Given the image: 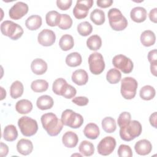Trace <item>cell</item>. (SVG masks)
<instances>
[{
	"instance_id": "obj_1",
	"label": "cell",
	"mask_w": 157,
	"mask_h": 157,
	"mask_svg": "<svg viewBox=\"0 0 157 157\" xmlns=\"http://www.w3.org/2000/svg\"><path fill=\"white\" fill-rule=\"evenodd\" d=\"M40 120L43 128L50 136H57L63 129V123L61 120L52 112L43 114Z\"/></svg>"
},
{
	"instance_id": "obj_2",
	"label": "cell",
	"mask_w": 157,
	"mask_h": 157,
	"mask_svg": "<svg viewBox=\"0 0 157 157\" xmlns=\"http://www.w3.org/2000/svg\"><path fill=\"white\" fill-rule=\"evenodd\" d=\"M142 131L140 123L137 120H131L130 123L123 128H120V136L124 141L129 142L139 136Z\"/></svg>"
},
{
	"instance_id": "obj_3",
	"label": "cell",
	"mask_w": 157,
	"mask_h": 157,
	"mask_svg": "<svg viewBox=\"0 0 157 157\" xmlns=\"http://www.w3.org/2000/svg\"><path fill=\"white\" fill-rule=\"evenodd\" d=\"M109 25L114 31L124 30L128 26V20L121 11L117 8L110 9L108 12Z\"/></svg>"
},
{
	"instance_id": "obj_4",
	"label": "cell",
	"mask_w": 157,
	"mask_h": 157,
	"mask_svg": "<svg viewBox=\"0 0 157 157\" xmlns=\"http://www.w3.org/2000/svg\"><path fill=\"white\" fill-rule=\"evenodd\" d=\"M1 31L4 36L9 37L12 40H17L23 34L22 27L12 21L6 20L1 24Z\"/></svg>"
},
{
	"instance_id": "obj_5",
	"label": "cell",
	"mask_w": 157,
	"mask_h": 157,
	"mask_svg": "<svg viewBox=\"0 0 157 157\" xmlns=\"http://www.w3.org/2000/svg\"><path fill=\"white\" fill-rule=\"evenodd\" d=\"M64 125L73 129L80 128L83 123V117L71 109H66L63 112L61 118Z\"/></svg>"
},
{
	"instance_id": "obj_6",
	"label": "cell",
	"mask_w": 157,
	"mask_h": 157,
	"mask_svg": "<svg viewBox=\"0 0 157 157\" xmlns=\"http://www.w3.org/2000/svg\"><path fill=\"white\" fill-rule=\"evenodd\" d=\"M138 86L137 80L131 77H126L121 82V94L125 99H132L136 94Z\"/></svg>"
},
{
	"instance_id": "obj_7",
	"label": "cell",
	"mask_w": 157,
	"mask_h": 157,
	"mask_svg": "<svg viewBox=\"0 0 157 157\" xmlns=\"http://www.w3.org/2000/svg\"><path fill=\"white\" fill-rule=\"evenodd\" d=\"M18 126L21 134L26 137L34 135L38 130V124L36 120L27 116H23L19 118Z\"/></svg>"
},
{
	"instance_id": "obj_8",
	"label": "cell",
	"mask_w": 157,
	"mask_h": 157,
	"mask_svg": "<svg viewBox=\"0 0 157 157\" xmlns=\"http://www.w3.org/2000/svg\"><path fill=\"white\" fill-rule=\"evenodd\" d=\"M88 64L90 72L94 75L101 74L105 69V62L101 53L94 52L88 57Z\"/></svg>"
},
{
	"instance_id": "obj_9",
	"label": "cell",
	"mask_w": 157,
	"mask_h": 157,
	"mask_svg": "<svg viewBox=\"0 0 157 157\" xmlns=\"http://www.w3.org/2000/svg\"><path fill=\"white\" fill-rule=\"evenodd\" d=\"M112 64L117 69H120L124 74H129L132 72L134 64L131 59L125 55H117L112 59Z\"/></svg>"
},
{
	"instance_id": "obj_10",
	"label": "cell",
	"mask_w": 157,
	"mask_h": 157,
	"mask_svg": "<svg viewBox=\"0 0 157 157\" xmlns=\"http://www.w3.org/2000/svg\"><path fill=\"white\" fill-rule=\"evenodd\" d=\"M116 147V140L111 136H107L103 138L98 145V152L103 156H107L111 154Z\"/></svg>"
},
{
	"instance_id": "obj_11",
	"label": "cell",
	"mask_w": 157,
	"mask_h": 157,
	"mask_svg": "<svg viewBox=\"0 0 157 157\" xmlns=\"http://www.w3.org/2000/svg\"><path fill=\"white\" fill-rule=\"evenodd\" d=\"M93 0L77 1L73 9V14L77 19H83L86 17L89 9L93 6Z\"/></svg>"
},
{
	"instance_id": "obj_12",
	"label": "cell",
	"mask_w": 157,
	"mask_h": 157,
	"mask_svg": "<svg viewBox=\"0 0 157 157\" xmlns=\"http://www.w3.org/2000/svg\"><path fill=\"white\" fill-rule=\"evenodd\" d=\"M28 6L23 2H17L9 10V15L11 19L19 20L28 12Z\"/></svg>"
},
{
	"instance_id": "obj_13",
	"label": "cell",
	"mask_w": 157,
	"mask_h": 157,
	"mask_svg": "<svg viewBox=\"0 0 157 157\" xmlns=\"http://www.w3.org/2000/svg\"><path fill=\"white\" fill-rule=\"evenodd\" d=\"M56 40L55 33L48 29H44L40 31L37 37V41L42 46L49 47L52 45Z\"/></svg>"
},
{
	"instance_id": "obj_14",
	"label": "cell",
	"mask_w": 157,
	"mask_h": 157,
	"mask_svg": "<svg viewBox=\"0 0 157 157\" xmlns=\"http://www.w3.org/2000/svg\"><path fill=\"white\" fill-rule=\"evenodd\" d=\"M134 149L138 155H147L151 151L152 145L149 140L147 139H142L136 143Z\"/></svg>"
},
{
	"instance_id": "obj_15",
	"label": "cell",
	"mask_w": 157,
	"mask_h": 157,
	"mask_svg": "<svg viewBox=\"0 0 157 157\" xmlns=\"http://www.w3.org/2000/svg\"><path fill=\"white\" fill-rule=\"evenodd\" d=\"M17 150L22 155H28L33 150V144L29 139H21L17 144Z\"/></svg>"
},
{
	"instance_id": "obj_16",
	"label": "cell",
	"mask_w": 157,
	"mask_h": 157,
	"mask_svg": "<svg viewBox=\"0 0 157 157\" xmlns=\"http://www.w3.org/2000/svg\"><path fill=\"white\" fill-rule=\"evenodd\" d=\"M78 142V136L72 131H67L64 134L62 137L63 145L69 148L75 147Z\"/></svg>"
},
{
	"instance_id": "obj_17",
	"label": "cell",
	"mask_w": 157,
	"mask_h": 157,
	"mask_svg": "<svg viewBox=\"0 0 157 157\" xmlns=\"http://www.w3.org/2000/svg\"><path fill=\"white\" fill-rule=\"evenodd\" d=\"M147 12L145 8L142 7H136L130 12V17L132 21L136 23H142L147 18Z\"/></svg>"
},
{
	"instance_id": "obj_18",
	"label": "cell",
	"mask_w": 157,
	"mask_h": 157,
	"mask_svg": "<svg viewBox=\"0 0 157 157\" xmlns=\"http://www.w3.org/2000/svg\"><path fill=\"white\" fill-rule=\"evenodd\" d=\"M31 69L34 74L42 75L47 70V64L41 58H36L31 64Z\"/></svg>"
},
{
	"instance_id": "obj_19",
	"label": "cell",
	"mask_w": 157,
	"mask_h": 157,
	"mask_svg": "<svg viewBox=\"0 0 157 157\" xmlns=\"http://www.w3.org/2000/svg\"><path fill=\"white\" fill-rule=\"evenodd\" d=\"M71 78L74 83L82 86L87 83L88 80V75L85 70L77 69L72 73Z\"/></svg>"
},
{
	"instance_id": "obj_20",
	"label": "cell",
	"mask_w": 157,
	"mask_h": 157,
	"mask_svg": "<svg viewBox=\"0 0 157 157\" xmlns=\"http://www.w3.org/2000/svg\"><path fill=\"white\" fill-rule=\"evenodd\" d=\"M83 134L86 137L90 139H96L100 134L99 128L96 124L90 123L85 126L83 129Z\"/></svg>"
},
{
	"instance_id": "obj_21",
	"label": "cell",
	"mask_w": 157,
	"mask_h": 157,
	"mask_svg": "<svg viewBox=\"0 0 157 157\" xmlns=\"http://www.w3.org/2000/svg\"><path fill=\"white\" fill-rule=\"evenodd\" d=\"M54 104L53 98L48 95H42L39 97L36 101L37 107L42 110H47L51 109Z\"/></svg>"
},
{
	"instance_id": "obj_22",
	"label": "cell",
	"mask_w": 157,
	"mask_h": 157,
	"mask_svg": "<svg viewBox=\"0 0 157 157\" xmlns=\"http://www.w3.org/2000/svg\"><path fill=\"white\" fill-rule=\"evenodd\" d=\"M42 23V20L40 16L37 15H33L26 19L25 21V26L28 29L34 31L37 30L41 26Z\"/></svg>"
},
{
	"instance_id": "obj_23",
	"label": "cell",
	"mask_w": 157,
	"mask_h": 157,
	"mask_svg": "<svg viewBox=\"0 0 157 157\" xmlns=\"http://www.w3.org/2000/svg\"><path fill=\"white\" fill-rule=\"evenodd\" d=\"M140 42L145 47H150L155 44L156 36L151 30H145L140 35Z\"/></svg>"
},
{
	"instance_id": "obj_24",
	"label": "cell",
	"mask_w": 157,
	"mask_h": 157,
	"mask_svg": "<svg viewBox=\"0 0 157 157\" xmlns=\"http://www.w3.org/2000/svg\"><path fill=\"white\" fill-rule=\"evenodd\" d=\"M15 109L20 114H27L32 110L33 104L28 99H21L16 103Z\"/></svg>"
},
{
	"instance_id": "obj_25",
	"label": "cell",
	"mask_w": 157,
	"mask_h": 157,
	"mask_svg": "<svg viewBox=\"0 0 157 157\" xmlns=\"http://www.w3.org/2000/svg\"><path fill=\"white\" fill-rule=\"evenodd\" d=\"M18 131L16 127L13 124L6 126L3 131V138L7 142H12L17 139Z\"/></svg>"
},
{
	"instance_id": "obj_26",
	"label": "cell",
	"mask_w": 157,
	"mask_h": 157,
	"mask_svg": "<svg viewBox=\"0 0 157 157\" xmlns=\"http://www.w3.org/2000/svg\"><path fill=\"white\" fill-rule=\"evenodd\" d=\"M24 91V86L23 83L16 80L13 82L10 88V95L13 99H17L21 97Z\"/></svg>"
},
{
	"instance_id": "obj_27",
	"label": "cell",
	"mask_w": 157,
	"mask_h": 157,
	"mask_svg": "<svg viewBox=\"0 0 157 157\" xmlns=\"http://www.w3.org/2000/svg\"><path fill=\"white\" fill-rule=\"evenodd\" d=\"M74 40L72 36L69 34H64L61 36L59 41V46L63 51H68L73 48Z\"/></svg>"
},
{
	"instance_id": "obj_28",
	"label": "cell",
	"mask_w": 157,
	"mask_h": 157,
	"mask_svg": "<svg viewBox=\"0 0 157 157\" xmlns=\"http://www.w3.org/2000/svg\"><path fill=\"white\" fill-rule=\"evenodd\" d=\"M61 20V13L56 10H52L47 13L45 20L47 24L52 27L58 26Z\"/></svg>"
},
{
	"instance_id": "obj_29",
	"label": "cell",
	"mask_w": 157,
	"mask_h": 157,
	"mask_svg": "<svg viewBox=\"0 0 157 157\" xmlns=\"http://www.w3.org/2000/svg\"><path fill=\"white\" fill-rule=\"evenodd\" d=\"M78 150L80 153L85 156H90L94 153L93 144L88 140H83L79 145Z\"/></svg>"
},
{
	"instance_id": "obj_30",
	"label": "cell",
	"mask_w": 157,
	"mask_h": 157,
	"mask_svg": "<svg viewBox=\"0 0 157 157\" xmlns=\"http://www.w3.org/2000/svg\"><path fill=\"white\" fill-rule=\"evenodd\" d=\"M82 61V56L78 52L71 53L66 58V63L69 67L78 66L81 64Z\"/></svg>"
},
{
	"instance_id": "obj_31",
	"label": "cell",
	"mask_w": 157,
	"mask_h": 157,
	"mask_svg": "<svg viewBox=\"0 0 157 157\" xmlns=\"http://www.w3.org/2000/svg\"><path fill=\"white\" fill-rule=\"evenodd\" d=\"M102 128L107 133L113 132L117 128L116 122L114 118L111 117H106L102 120Z\"/></svg>"
},
{
	"instance_id": "obj_32",
	"label": "cell",
	"mask_w": 157,
	"mask_h": 157,
	"mask_svg": "<svg viewBox=\"0 0 157 157\" xmlns=\"http://www.w3.org/2000/svg\"><path fill=\"white\" fill-rule=\"evenodd\" d=\"M156 94L155 88L150 85H145L142 87L139 91L140 97L145 101H149L154 98Z\"/></svg>"
},
{
	"instance_id": "obj_33",
	"label": "cell",
	"mask_w": 157,
	"mask_h": 157,
	"mask_svg": "<svg viewBox=\"0 0 157 157\" xmlns=\"http://www.w3.org/2000/svg\"><path fill=\"white\" fill-rule=\"evenodd\" d=\"M90 20L96 25H101L105 22V13L102 10L95 9L90 14Z\"/></svg>"
},
{
	"instance_id": "obj_34",
	"label": "cell",
	"mask_w": 157,
	"mask_h": 157,
	"mask_svg": "<svg viewBox=\"0 0 157 157\" xmlns=\"http://www.w3.org/2000/svg\"><path fill=\"white\" fill-rule=\"evenodd\" d=\"M102 45V39L98 35L91 36L86 40V46L90 50L96 51Z\"/></svg>"
},
{
	"instance_id": "obj_35",
	"label": "cell",
	"mask_w": 157,
	"mask_h": 157,
	"mask_svg": "<svg viewBox=\"0 0 157 157\" xmlns=\"http://www.w3.org/2000/svg\"><path fill=\"white\" fill-rule=\"evenodd\" d=\"M67 85V83L65 79L63 78H56L53 83L52 90L56 95L62 96Z\"/></svg>"
},
{
	"instance_id": "obj_36",
	"label": "cell",
	"mask_w": 157,
	"mask_h": 157,
	"mask_svg": "<svg viewBox=\"0 0 157 157\" xmlns=\"http://www.w3.org/2000/svg\"><path fill=\"white\" fill-rule=\"evenodd\" d=\"M48 88V83L42 79H37L34 80L31 84V90L36 93H42L47 90Z\"/></svg>"
},
{
	"instance_id": "obj_37",
	"label": "cell",
	"mask_w": 157,
	"mask_h": 157,
	"mask_svg": "<svg viewBox=\"0 0 157 157\" xmlns=\"http://www.w3.org/2000/svg\"><path fill=\"white\" fill-rule=\"evenodd\" d=\"M121 78V74L117 69H110L106 74V79L111 84L118 83Z\"/></svg>"
},
{
	"instance_id": "obj_38",
	"label": "cell",
	"mask_w": 157,
	"mask_h": 157,
	"mask_svg": "<svg viewBox=\"0 0 157 157\" xmlns=\"http://www.w3.org/2000/svg\"><path fill=\"white\" fill-rule=\"evenodd\" d=\"M93 31V27L88 21H83L77 26V31L82 36H87L90 35Z\"/></svg>"
},
{
	"instance_id": "obj_39",
	"label": "cell",
	"mask_w": 157,
	"mask_h": 157,
	"mask_svg": "<svg viewBox=\"0 0 157 157\" xmlns=\"http://www.w3.org/2000/svg\"><path fill=\"white\" fill-rule=\"evenodd\" d=\"M72 20L67 14H61V20L58 26L63 30L69 29L72 25Z\"/></svg>"
},
{
	"instance_id": "obj_40",
	"label": "cell",
	"mask_w": 157,
	"mask_h": 157,
	"mask_svg": "<svg viewBox=\"0 0 157 157\" xmlns=\"http://www.w3.org/2000/svg\"><path fill=\"white\" fill-rule=\"evenodd\" d=\"M131 120V115L128 112H123L121 113L118 118L117 123L120 128H123L127 126Z\"/></svg>"
},
{
	"instance_id": "obj_41",
	"label": "cell",
	"mask_w": 157,
	"mask_h": 157,
	"mask_svg": "<svg viewBox=\"0 0 157 157\" xmlns=\"http://www.w3.org/2000/svg\"><path fill=\"white\" fill-rule=\"evenodd\" d=\"M118 155L120 157H131L132 156V151L129 145L121 144L118 149Z\"/></svg>"
},
{
	"instance_id": "obj_42",
	"label": "cell",
	"mask_w": 157,
	"mask_h": 157,
	"mask_svg": "<svg viewBox=\"0 0 157 157\" xmlns=\"http://www.w3.org/2000/svg\"><path fill=\"white\" fill-rule=\"evenodd\" d=\"M76 93H77L76 89L72 85L67 84L63 91L62 96L66 99H71L74 98Z\"/></svg>"
},
{
	"instance_id": "obj_43",
	"label": "cell",
	"mask_w": 157,
	"mask_h": 157,
	"mask_svg": "<svg viewBox=\"0 0 157 157\" xmlns=\"http://www.w3.org/2000/svg\"><path fill=\"white\" fill-rule=\"evenodd\" d=\"M72 0H57V7L61 10H66L69 9L72 5Z\"/></svg>"
},
{
	"instance_id": "obj_44",
	"label": "cell",
	"mask_w": 157,
	"mask_h": 157,
	"mask_svg": "<svg viewBox=\"0 0 157 157\" xmlns=\"http://www.w3.org/2000/svg\"><path fill=\"white\" fill-rule=\"evenodd\" d=\"M72 102L78 106H85L88 104L89 100L85 96H77L74 97L72 99Z\"/></svg>"
},
{
	"instance_id": "obj_45",
	"label": "cell",
	"mask_w": 157,
	"mask_h": 157,
	"mask_svg": "<svg viewBox=\"0 0 157 157\" xmlns=\"http://www.w3.org/2000/svg\"><path fill=\"white\" fill-rule=\"evenodd\" d=\"M113 1L112 0H98L96 2L97 6L101 8H107L112 6Z\"/></svg>"
},
{
	"instance_id": "obj_46",
	"label": "cell",
	"mask_w": 157,
	"mask_h": 157,
	"mask_svg": "<svg viewBox=\"0 0 157 157\" xmlns=\"http://www.w3.org/2000/svg\"><path fill=\"white\" fill-rule=\"evenodd\" d=\"M157 52L156 49L150 51L148 53V60L150 63H157Z\"/></svg>"
},
{
	"instance_id": "obj_47",
	"label": "cell",
	"mask_w": 157,
	"mask_h": 157,
	"mask_svg": "<svg viewBox=\"0 0 157 157\" xmlns=\"http://www.w3.org/2000/svg\"><path fill=\"white\" fill-rule=\"evenodd\" d=\"M9 152L8 146L3 142L0 143V155L1 157L6 156Z\"/></svg>"
},
{
	"instance_id": "obj_48",
	"label": "cell",
	"mask_w": 157,
	"mask_h": 157,
	"mask_svg": "<svg viewBox=\"0 0 157 157\" xmlns=\"http://www.w3.org/2000/svg\"><path fill=\"white\" fill-rule=\"evenodd\" d=\"M149 18L151 21L156 23L157 22V8L151 9L149 13Z\"/></svg>"
},
{
	"instance_id": "obj_49",
	"label": "cell",
	"mask_w": 157,
	"mask_h": 157,
	"mask_svg": "<svg viewBox=\"0 0 157 157\" xmlns=\"http://www.w3.org/2000/svg\"><path fill=\"white\" fill-rule=\"evenodd\" d=\"M156 118H157V113L156 112H155L154 113H153L152 114H151L150 118H149V121L150 124L154 127L155 128H157L156 126Z\"/></svg>"
},
{
	"instance_id": "obj_50",
	"label": "cell",
	"mask_w": 157,
	"mask_h": 157,
	"mask_svg": "<svg viewBox=\"0 0 157 157\" xmlns=\"http://www.w3.org/2000/svg\"><path fill=\"white\" fill-rule=\"evenodd\" d=\"M156 67H157V63H150V71L151 74L154 76H156Z\"/></svg>"
},
{
	"instance_id": "obj_51",
	"label": "cell",
	"mask_w": 157,
	"mask_h": 157,
	"mask_svg": "<svg viewBox=\"0 0 157 157\" xmlns=\"http://www.w3.org/2000/svg\"><path fill=\"white\" fill-rule=\"evenodd\" d=\"M75 155H77V156H82V155H80V154H74V155H72V156H75Z\"/></svg>"
}]
</instances>
